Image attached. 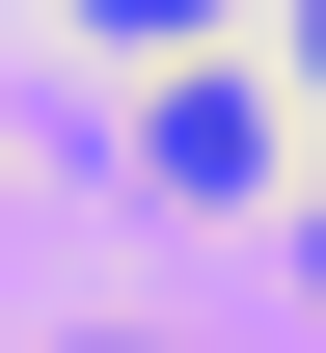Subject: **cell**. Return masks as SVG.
Listing matches in <instances>:
<instances>
[{
  "label": "cell",
  "instance_id": "1",
  "mask_svg": "<svg viewBox=\"0 0 326 353\" xmlns=\"http://www.w3.org/2000/svg\"><path fill=\"white\" fill-rule=\"evenodd\" d=\"M136 163H163V190H245V163H272V109H245V82H163V109H136Z\"/></svg>",
  "mask_w": 326,
  "mask_h": 353
},
{
  "label": "cell",
  "instance_id": "2",
  "mask_svg": "<svg viewBox=\"0 0 326 353\" xmlns=\"http://www.w3.org/2000/svg\"><path fill=\"white\" fill-rule=\"evenodd\" d=\"M82 28H136V54H163V28H218V0H82Z\"/></svg>",
  "mask_w": 326,
  "mask_h": 353
},
{
  "label": "cell",
  "instance_id": "3",
  "mask_svg": "<svg viewBox=\"0 0 326 353\" xmlns=\"http://www.w3.org/2000/svg\"><path fill=\"white\" fill-rule=\"evenodd\" d=\"M299 82H326V0H299Z\"/></svg>",
  "mask_w": 326,
  "mask_h": 353
}]
</instances>
